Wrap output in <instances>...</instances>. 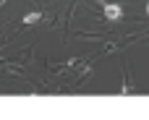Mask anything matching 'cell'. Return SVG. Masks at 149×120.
Wrapping results in <instances>:
<instances>
[{
	"label": "cell",
	"instance_id": "cell-1",
	"mask_svg": "<svg viewBox=\"0 0 149 120\" xmlns=\"http://www.w3.org/2000/svg\"><path fill=\"white\" fill-rule=\"evenodd\" d=\"M102 13H105L107 21H120V18H123V8H120L118 3H105V5H102Z\"/></svg>",
	"mask_w": 149,
	"mask_h": 120
},
{
	"label": "cell",
	"instance_id": "cell-3",
	"mask_svg": "<svg viewBox=\"0 0 149 120\" xmlns=\"http://www.w3.org/2000/svg\"><path fill=\"white\" fill-rule=\"evenodd\" d=\"M147 16H149V3H147Z\"/></svg>",
	"mask_w": 149,
	"mask_h": 120
},
{
	"label": "cell",
	"instance_id": "cell-2",
	"mask_svg": "<svg viewBox=\"0 0 149 120\" xmlns=\"http://www.w3.org/2000/svg\"><path fill=\"white\" fill-rule=\"evenodd\" d=\"M39 18H42V13H39V10H31V13L24 16V24H37Z\"/></svg>",
	"mask_w": 149,
	"mask_h": 120
}]
</instances>
